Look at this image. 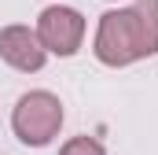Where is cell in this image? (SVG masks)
Instances as JSON below:
<instances>
[{
	"mask_svg": "<svg viewBox=\"0 0 158 155\" xmlns=\"http://www.w3.org/2000/svg\"><path fill=\"white\" fill-rule=\"evenodd\" d=\"M92 55L103 67H132L158 55V0H136L99 15Z\"/></svg>",
	"mask_w": 158,
	"mask_h": 155,
	"instance_id": "obj_1",
	"label": "cell"
},
{
	"mask_svg": "<svg viewBox=\"0 0 158 155\" xmlns=\"http://www.w3.org/2000/svg\"><path fill=\"white\" fill-rule=\"evenodd\" d=\"M63 100L48 89H30L11 107V129L26 148H44L63 129Z\"/></svg>",
	"mask_w": 158,
	"mask_h": 155,
	"instance_id": "obj_2",
	"label": "cell"
},
{
	"mask_svg": "<svg viewBox=\"0 0 158 155\" xmlns=\"http://www.w3.org/2000/svg\"><path fill=\"white\" fill-rule=\"evenodd\" d=\"M33 33L48 55L70 59V55H77L81 41H85V15L77 7H66V4H48L37 15Z\"/></svg>",
	"mask_w": 158,
	"mask_h": 155,
	"instance_id": "obj_3",
	"label": "cell"
},
{
	"mask_svg": "<svg viewBox=\"0 0 158 155\" xmlns=\"http://www.w3.org/2000/svg\"><path fill=\"white\" fill-rule=\"evenodd\" d=\"M0 59L11 70H19V74H37V70H44V63H48V52L40 48L37 33L30 26L11 22V26L0 30Z\"/></svg>",
	"mask_w": 158,
	"mask_h": 155,
	"instance_id": "obj_4",
	"label": "cell"
},
{
	"mask_svg": "<svg viewBox=\"0 0 158 155\" xmlns=\"http://www.w3.org/2000/svg\"><path fill=\"white\" fill-rule=\"evenodd\" d=\"M59 155H107V148H103L96 137H70V140L59 148Z\"/></svg>",
	"mask_w": 158,
	"mask_h": 155,
	"instance_id": "obj_5",
	"label": "cell"
}]
</instances>
